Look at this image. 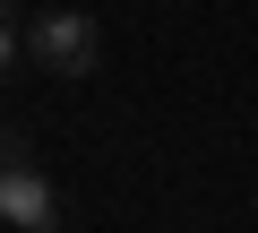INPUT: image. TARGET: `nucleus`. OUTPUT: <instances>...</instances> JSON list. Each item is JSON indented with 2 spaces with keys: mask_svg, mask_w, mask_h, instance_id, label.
<instances>
[{
  "mask_svg": "<svg viewBox=\"0 0 258 233\" xmlns=\"http://www.w3.org/2000/svg\"><path fill=\"white\" fill-rule=\"evenodd\" d=\"M0 216H9L18 233H60V190L26 156H9V173H0Z\"/></svg>",
  "mask_w": 258,
  "mask_h": 233,
  "instance_id": "f03ea898",
  "label": "nucleus"
},
{
  "mask_svg": "<svg viewBox=\"0 0 258 233\" xmlns=\"http://www.w3.org/2000/svg\"><path fill=\"white\" fill-rule=\"evenodd\" d=\"M9 43H18L35 69H52V78H86V69L103 61V26H95L86 9H35L26 26H9Z\"/></svg>",
  "mask_w": 258,
  "mask_h": 233,
  "instance_id": "f257e3e1",
  "label": "nucleus"
}]
</instances>
